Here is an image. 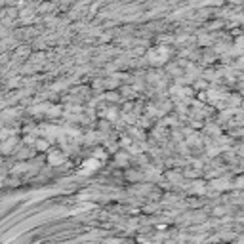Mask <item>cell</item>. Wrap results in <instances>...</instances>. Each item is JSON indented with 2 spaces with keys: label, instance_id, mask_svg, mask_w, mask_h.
Returning a JSON list of instances; mask_svg holds the SVG:
<instances>
[{
  "label": "cell",
  "instance_id": "1",
  "mask_svg": "<svg viewBox=\"0 0 244 244\" xmlns=\"http://www.w3.org/2000/svg\"><path fill=\"white\" fill-rule=\"evenodd\" d=\"M95 166H97L95 160H88V162L84 164V172H92V170H95Z\"/></svg>",
  "mask_w": 244,
  "mask_h": 244
}]
</instances>
